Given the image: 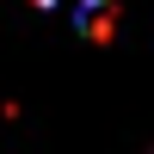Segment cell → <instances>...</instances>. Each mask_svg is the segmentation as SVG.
<instances>
[{
	"label": "cell",
	"instance_id": "obj_1",
	"mask_svg": "<svg viewBox=\"0 0 154 154\" xmlns=\"http://www.w3.org/2000/svg\"><path fill=\"white\" fill-rule=\"evenodd\" d=\"M80 31L93 37V43H105V37L117 31V12H111V0H80Z\"/></svg>",
	"mask_w": 154,
	"mask_h": 154
},
{
	"label": "cell",
	"instance_id": "obj_2",
	"mask_svg": "<svg viewBox=\"0 0 154 154\" xmlns=\"http://www.w3.org/2000/svg\"><path fill=\"white\" fill-rule=\"evenodd\" d=\"M31 6H56V0H31Z\"/></svg>",
	"mask_w": 154,
	"mask_h": 154
}]
</instances>
